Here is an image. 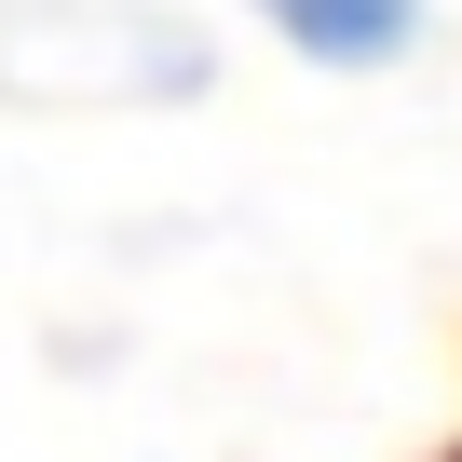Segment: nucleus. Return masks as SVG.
Here are the masks:
<instances>
[{"label": "nucleus", "mask_w": 462, "mask_h": 462, "mask_svg": "<svg viewBox=\"0 0 462 462\" xmlns=\"http://www.w3.org/2000/svg\"><path fill=\"white\" fill-rule=\"evenodd\" d=\"M300 69H394L421 42V0H245Z\"/></svg>", "instance_id": "nucleus-1"}]
</instances>
